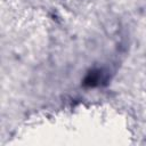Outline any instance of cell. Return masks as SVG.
Segmentation results:
<instances>
[{
  "mask_svg": "<svg viewBox=\"0 0 146 146\" xmlns=\"http://www.w3.org/2000/svg\"><path fill=\"white\" fill-rule=\"evenodd\" d=\"M100 80H102V73L99 71H97V72H90L86 76L84 84H87L89 87H95V86L99 84Z\"/></svg>",
  "mask_w": 146,
  "mask_h": 146,
  "instance_id": "obj_1",
  "label": "cell"
}]
</instances>
